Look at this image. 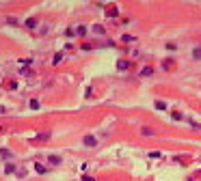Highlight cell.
Returning a JSON list of instances; mask_svg holds the SVG:
<instances>
[{"mask_svg": "<svg viewBox=\"0 0 201 181\" xmlns=\"http://www.w3.org/2000/svg\"><path fill=\"white\" fill-rule=\"evenodd\" d=\"M82 181H95V179H93V177H89V175H84V177H82Z\"/></svg>", "mask_w": 201, "mask_h": 181, "instance_id": "20", "label": "cell"}, {"mask_svg": "<svg viewBox=\"0 0 201 181\" xmlns=\"http://www.w3.org/2000/svg\"><path fill=\"white\" fill-rule=\"evenodd\" d=\"M154 106H156V110H167V101H162V99H158Z\"/></svg>", "mask_w": 201, "mask_h": 181, "instance_id": "3", "label": "cell"}, {"mask_svg": "<svg viewBox=\"0 0 201 181\" xmlns=\"http://www.w3.org/2000/svg\"><path fill=\"white\" fill-rule=\"evenodd\" d=\"M30 108H33V110H37V108H39V101H37V99H30Z\"/></svg>", "mask_w": 201, "mask_h": 181, "instance_id": "17", "label": "cell"}, {"mask_svg": "<svg viewBox=\"0 0 201 181\" xmlns=\"http://www.w3.org/2000/svg\"><path fill=\"white\" fill-rule=\"evenodd\" d=\"M74 32L78 34V37H84V34H87V28H84V26H78V28H76Z\"/></svg>", "mask_w": 201, "mask_h": 181, "instance_id": "6", "label": "cell"}, {"mask_svg": "<svg viewBox=\"0 0 201 181\" xmlns=\"http://www.w3.org/2000/svg\"><path fill=\"white\" fill-rule=\"evenodd\" d=\"M152 74H154V69L149 67V65H147V67H143V69H141V76H152Z\"/></svg>", "mask_w": 201, "mask_h": 181, "instance_id": "5", "label": "cell"}, {"mask_svg": "<svg viewBox=\"0 0 201 181\" xmlns=\"http://www.w3.org/2000/svg\"><path fill=\"white\" fill-rule=\"evenodd\" d=\"M147 157H152V160H158V157H160V151H149Z\"/></svg>", "mask_w": 201, "mask_h": 181, "instance_id": "14", "label": "cell"}, {"mask_svg": "<svg viewBox=\"0 0 201 181\" xmlns=\"http://www.w3.org/2000/svg\"><path fill=\"white\" fill-rule=\"evenodd\" d=\"M93 32H95V34H104V26L95 24V26H93Z\"/></svg>", "mask_w": 201, "mask_h": 181, "instance_id": "10", "label": "cell"}, {"mask_svg": "<svg viewBox=\"0 0 201 181\" xmlns=\"http://www.w3.org/2000/svg\"><path fill=\"white\" fill-rule=\"evenodd\" d=\"M35 170L39 172V175H45V172H48V166H43L41 162H37V164H35Z\"/></svg>", "mask_w": 201, "mask_h": 181, "instance_id": "2", "label": "cell"}, {"mask_svg": "<svg viewBox=\"0 0 201 181\" xmlns=\"http://www.w3.org/2000/svg\"><path fill=\"white\" fill-rule=\"evenodd\" d=\"M136 37H132V34H123L121 37V41H126V43H130V41H134Z\"/></svg>", "mask_w": 201, "mask_h": 181, "instance_id": "15", "label": "cell"}, {"mask_svg": "<svg viewBox=\"0 0 201 181\" xmlns=\"http://www.w3.org/2000/svg\"><path fill=\"white\" fill-rule=\"evenodd\" d=\"M20 76H30V69H20Z\"/></svg>", "mask_w": 201, "mask_h": 181, "instance_id": "19", "label": "cell"}, {"mask_svg": "<svg viewBox=\"0 0 201 181\" xmlns=\"http://www.w3.org/2000/svg\"><path fill=\"white\" fill-rule=\"evenodd\" d=\"M50 164H52V166L61 164V157H59V155H50Z\"/></svg>", "mask_w": 201, "mask_h": 181, "instance_id": "9", "label": "cell"}, {"mask_svg": "<svg viewBox=\"0 0 201 181\" xmlns=\"http://www.w3.org/2000/svg\"><path fill=\"white\" fill-rule=\"evenodd\" d=\"M128 67H130L128 60H119V63H117V69H121V71H123V69H128Z\"/></svg>", "mask_w": 201, "mask_h": 181, "instance_id": "8", "label": "cell"}, {"mask_svg": "<svg viewBox=\"0 0 201 181\" xmlns=\"http://www.w3.org/2000/svg\"><path fill=\"white\" fill-rule=\"evenodd\" d=\"M95 145H97L95 136H84V147H95Z\"/></svg>", "mask_w": 201, "mask_h": 181, "instance_id": "1", "label": "cell"}, {"mask_svg": "<svg viewBox=\"0 0 201 181\" xmlns=\"http://www.w3.org/2000/svg\"><path fill=\"white\" fill-rule=\"evenodd\" d=\"M162 67H164V69H173V60H171V58L164 60V63H162Z\"/></svg>", "mask_w": 201, "mask_h": 181, "instance_id": "16", "label": "cell"}, {"mask_svg": "<svg viewBox=\"0 0 201 181\" xmlns=\"http://www.w3.org/2000/svg\"><path fill=\"white\" fill-rule=\"evenodd\" d=\"M61 58H63V54H56V56L52 58V63H54V65H56V63H61Z\"/></svg>", "mask_w": 201, "mask_h": 181, "instance_id": "18", "label": "cell"}, {"mask_svg": "<svg viewBox=\"0 0 201 181\" xmlns=\"http://www.w3.org/2000/svg\"><path fill=\"white\" fill-rule=\"evenodd\" d=\"M192 58H195V60H201V48H195V50H192Z\"/></svg>", "mask_w": 201, "mask_h": 181, "instance_id": "7", "label": "cell"}, {"mask_svg": "<svg viewBox=\"0 0 201 181\" xmlns=\"http://www.w3.org/2000/svg\"><path fill=\"white\" fill-rule=\"evenodd\" d=\"M26 26H28V28H37V20H33V17L26 20Z\"/></svg>", "mask_w": 201, "mask_h": 181, "instance_id": "12", "label": "cell"}, {"mask_svg": "<svg viewBox=\"0 0 201 181\" xmlns=\"http://www.w3.org/2000/svg\"><path fill=\"white\" fill-rule=\"evenodd\" d=\"M5 172H7V175H11V172H15V166H13V164H7V166H5Z\"/></svg>", "mask_w": 201, "mask_h": 181, "instance_id": "13", "label": "cell"}, {"mask_svg": "<svg viewBox=\"0 0 201 181\" xmlns=\"http://www.w3.org/2000/svg\"><path fill=\"white\" fill-rule=\"evenodd\" d=\"M0 155L5 157V160H9V157H13V153H11L9 149H0Z\"/></svg>", "mask_w": 201, "mask_h": 181, "instance_id": "4", "label": "cell"}, {"mask_svg": "<svg viewBox=\"0 0 201 181\" xmlns=\"http://www.w3.org/2000/svg\"><path fill=\"white\" fill-rule=\"evenodd\" d=\"M141 132H143V136H154V129L152 127H143Z\"/></svg>", "mask_w": 201, "mask_h": 181, "instance_id": "11", "label": "cell"}]
</instances>
